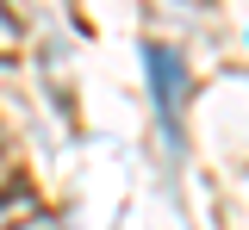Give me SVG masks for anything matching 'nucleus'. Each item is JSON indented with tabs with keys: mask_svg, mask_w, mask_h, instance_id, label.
Returning a JSON list of instances; mask_svg holds the SVG:
<instances>
[{
	"mask_svg": "<svg viewBox=\"0 0 249 230\" xmlns=\"http://www.w3.org/2000/svg\"><path fill=\"white\" fill-rule=\"evenodd\" d=\"M143 56H150L156 112H162V125H168V137H175V131H181V56H175V50H162V44H150Z\"/></svg>",
	"mask_w": 249,
	"mask_h": 230,
	"instance_id": "obj_1",
	"label": "nucleus"
}]
</instances>
